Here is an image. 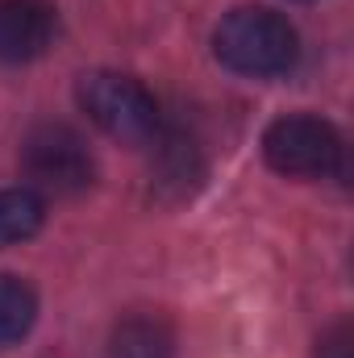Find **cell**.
<instances>
[{
  "label": "cell",
  "instance_id": "277c9868",
  "mask_svg": "<svg viewBox=\"0 0 354 358\" xmlns=\"http://www.w3.org/2000/svg\"><path fill=\"white\" fill-rule=\"evenodd\" d=\"M21 167L42 192L55 196H80L96 179L88 142L71 125H38L21 146Z\"/></svg>",
  "mask_w": 354,
  "mask_h": 358
},
{
  "label": "cell",
  "instance_id": "7a4b0ae2",
  "mask_svg": "<svg viewBox=\"0 0 354 358\" xmlns=\"http://www.w3.org/2000/svg\"><path fill=\"white\" fill-rule=\"evenodd\" d=\"M80 104L92 121L117 142H150L159 138V104L134 76L92 71L80 80Z\"/></svg>",
  "mask_w": 354,
  "mask_h": 358
},
{
  "label": "cell",
  "instance_id": "5b68a950",
  "mask_svg": "<svg viewBox=\"0 0 354 358\" xmlns=\"http://www.w3.org/2000/svg\"><path fill=\"white\" fill-rule=\"evenodd\" d=\"M59 17L46 0H0V63L21 67L50 50Z\"/></svg>",
  "mask_w": 354,
  "mask_h": 358
},
{
  "label": "cell",
  "instance_id": "52a82bcc",
  "mask_svg": "<svg viewBox=\"0 0 354 358\" xmlns=\"http://www.w3.org/2000/svg\"><path fill=\"white\" fill-rule=\"evenodd\" d=\"M46 221V204L29 187H4L0 192V246H17L34 238Z\"/></svg>",
  "mask_w": 354,
  "mask_h": 358
},
{
  "label": "cell",
  "instance_id": "8992f818",
  "mask_svg": "<svg viewBox=\"0 0 354 358\" xmlns=\"http://www.w3.org/2000/svg\"><path fill=\"white\" fill-rule=\"evenodd\" d=\"M108 358H176V329L155 313L125 317L113 329Z\"/></svg>",
  "mask_w": 354,
  "mask_h": 358
},
{
  "label": "cell",
  "instance_id": "6da1fadb",
  "mask_svg": "<svg viewBox=\"0 0 354 358\" xmlns=\"http://www.w3.org/2000/svg\"><path fill=\"white\" fill-rule=\"evenodd\" d=\"M213 50L229 71L271 80V76L292 71L300 42H296V29L288 25V17H279L271 8H234L213 34Z\"/></svg>",
  "mask_w": 354,
  "mask_h": 358
},
{
  "label": "cell",
  "instance_id": "ba28073f",
  "mask_svg": "<svg viewBox=\"0 0 354 358\" xmlns=\"http://www.w3.org/2000/svg\"><path fill=\"white\" fill-rule=\"evenodd\" d=\"M38 317V296L29 283H21L17 275H0V346L21 342L34 329Z\"/></svg>",
  "mask_w": 354,
  "mask_h": 358
},
{
  "label": "cell",
  "instance_id": "3957f363",
  "mask_svg": "<svg viewBox=\"0 0 354 358\" xmlns=\"http://www.w3.org/2000/svg\"><path fill=\"white\" fill-rule=\"evenodd\" d=\"M263 155L271 171L292 179H321L342 171V134L321 117H279L263 134Z\"/></svg>",
  "mask_w": 354,
  "mask_h": 358
}]
</instances>
